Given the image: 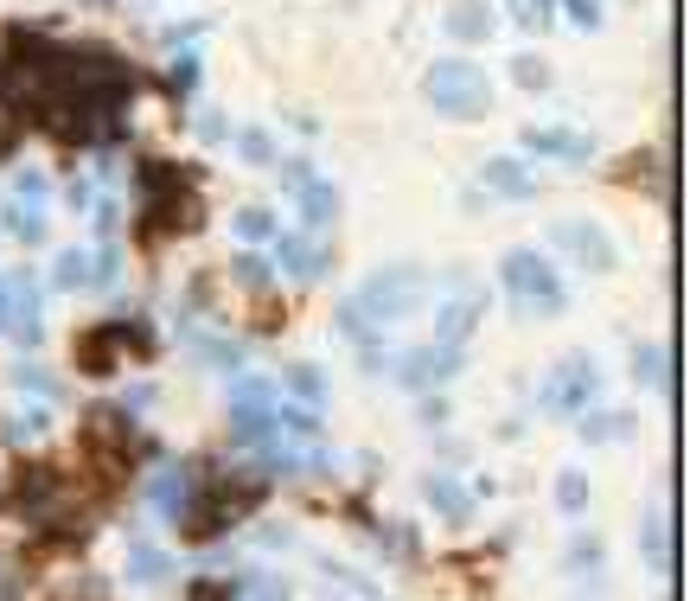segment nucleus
Segmentation results:
<instances>
[{"instance_id": "1", "label": "nucleus", "mask_w": 690, "mask_h": 601, "mask_svg": "<svg viewBox=\"0 0 690 601\" xmlns=\"http://www.w3.org/2000/svg\"><path fill=\"white\" fill-rule=\"evenodd\" d=\"M256 506H262V480H230V474H218L212 487H199L180 506V531L192 544H205V537H224L237 519H250Z\"/></svg>"}, {"instance_id": "2", "label": "nucleus", "mask_w": 690, "mask_h": 601, "mask_svg": "<svg viewBox=\"0 0 690 601\" xmlns=\"http://www.w3.org/2000/svg\"><path fill=\"white\" fill-rule=\"evenodd\" d=\"M429 103H436L441 115L479 122V115L493 110V83H486V71H479L473 58H441L436 71H429Z\"/></svg>"}, {"instance_id": "3", "label": "nucleus", "mask_w": 690, "mask_h": 601, "mask_svg": "<svg viewBox=\"0 0 690 601\" xmlns=\"http://www.w3.org/2000/svg\"><path fill=\"white\" fill-rule=\"evenodd\" d=\"M122 352H154V333L142 320H110V327H83L77 333V372L90 377H115L128 359Z\"/></svg>"}, {"instance_id": "4", "label": "nucleus", "mask_w": 690, "mask_h": 601, "mask_svg": "<svg viewBox=\"0 0 690 601\" xmlns=\"http://www.w3.org/2000/svg\"><path fill=\"white\" fill-rule=\"evenodd\" d=\"M422 288V269L416 263H391V269H377L371 282H364L359 295H352V320H364V327H384V320H397L403 314V300Z\"/></svg>"}, {"instance_id": "5", "label": "nucleus", "mask_w": 690, "mask_h": 601, "mask_svg": "<svg viewBox=\"0 0 690 601\" xmlns=\"http://www.w3.org/2000/svg\"><path fill=\"white\" fill-rule=\"evenodd\" d=\"M506 295L524 300L531 314H556V307H563V282H556V269H550L538 250H511L506 257Z\"/></svg>"}, {"instance_id": "6", "label": "nucleus", "mask_w": 690, "mask_h": 601, "mask_svg": "<svg viewBox=\"0 0 690 601\" xmlns=\"http://www.w3.org/2000/svg\"><path fill=\"white\" fill-rule=\"evenodd\" d=\"M595 404V365L569 352V359H556V372L544 377V410L550 416H581Z\"/></svg>"}, {"instance_id": "7", "label": "nucleus", "mask_w": 690, "mask_h": 601, "mask_svg": "<svg viewBox=\"0 0 690 601\" xmlns=\"http://www.w3.org/2000/svg\"><path fill=\"white\" fill-rule=\"evenodd\" d=\"M38 199H45V173H33V167H26V173L13 180V205L0 212V230H7L13 243H38V237H45V218H38Z\"/></svg>"}, {"instance_id": "8", "label": "nucleus", "mask_w": 690, "mask_h": 601, "mask_svg": "<svg viewBox=\"0 0 690 601\" xmlns=\"http://www.w3.org/2000/svg\"><path fill=\"white\" fill-rule=\"evenodd\" d=\"M550 237H556V250H569V257H576L581 269H595V275L620 263V257H614V237H608V230H595L588 218H569V225H556Z\"/></svg>"}, {"instance_id": "9", "label": "nucleus", "mask_w": 690, "mask_h": 601, "mask_svg": "<svg viewBox=\"0 0 690 601\" xmlns=\"http://www.w3.org/2000/svg\"><path fill=\"white\" fill-rule=\"evenodd\" d=\"M230 429H237L244 442H269V435H275V397L256 390V384H244V390L230 397Z\"/></svg>"}, {"instance_id": "10", "label": "nucleus", "mask_w": 690, "mask_h": 601, "mask_svg": "<svg viewBox=\"0 0 690 601\" xmlns=\"http://www.w3.org/2000/svg\"><path fill=\"white\" fill-rule=\"evenodd\" d=\"M289 186L301 192V218L307 225H332V212H339V192L314 173V167H289Z\"/></svg>"}, {"instance_id": "11", "label": "nucleus", "mask_w": 690, "mask_h": 601, "mask_svg": "<svg viewBox=\"0 0 690 601\" xmlns=\"http://www.w3.org/2000/svg\"><path fill=\"white\" fill-rule=\"evenodd\" d=\"M448 33L467 38V45H479V38L493 33V7H486V0H461V7L448 13Z\"/></svg>"}, {"instance_id": "12", "label": "nucleus", "mask_w": 690, "mask_h": 601, "mask_svg": "<svg viewBox=\"0 0 690 601\" xmlns=\"http://www.w3.org/2000/svg\"><path fill=\"white\" fill-rule=\"evenodd\" d=\"M531 148L563 154V160H588V135H576V128H531Z\"/></svg>"}, {"instance_id": "13", "label": "nucleus", "mask_w": 690, "mask_h": 601, "mask_svg": "<svg viewBox=\"0 0 690 601\" xmlns=\"http://www.w3.org/2000/svg\"><path fill=\"white\" fill-rule=\"evenodd\" d=\"M486 186H493V192H511V199H531V192H538V180H531L518 160H493V167H486Z\"/></svg>"}, {"instance_id": "14", "label": "nucleus", "mask_w": 690, "mask_h": 601, "mask_svg": "<svg viewBox=\"0 0 690 601\" xmlns=\"http://www.w3.org/2000/svg\"><path fill=\"white\" fill-rule=\"evenodd\" d=\"M282 263H289V275L294 282H314V275H320V250H314V243H289V250H282Z\"/></svg>"}, {"instance_id": "15", "label": "nucleus", "mask_w": 690, "mask_h": 601, "mask_svg": "<svg viewBox=\"0 0 690 601\" xmlns=\"http://www.w3.org/2000/svg\"><path fill=\"white\" fill-rule=\"evenodd\" d=\"M581 435H588V442H626V435H633V416H620V410L614 416H595Z\"/></svg>"}, {"instance_id": "16", "label": "nucleus", "mask_w": 690, "mask_h": 601, "mask_svg": "<svg viewBox=\"0 0 690 601\" xmlns=\"http://www.w3.org/2000/svg\"><path fill=\"white\" fill-rule=\"evenodd\" d=\"M429 499H436L441 512H454V519H467V512H473V499L454 487V480H429Z\"/></svg>"}, {"instance_id": "17", "label": "nucleus", "mask_w": 690, "mask_h": 601, "mask_svg": "<svg viewBox=\"0 0 690 601\" xmlns=\"http://www.w3.org/2000/svg\"><path fill=\"white\" fill-rule=\"evenodd\" d=\"M556 506H563V512H581V506H588V480H581V474H563V480H556Z\"/></svg>"}, {"instance_id": "18", "label": "nucleus", "mask_w": 690, "mask_h": 601, "mask_svg": "<svg viewBox=\"0 0 690 601\" xmlns=\"http://www.w3.org/2000/svg\"><path fill=\"white\" fill-rule=\"evenodd\" d=\"M237 230H244V237H256V243H262V237H275V218H269L262 205H250V212H237Z\"/></svg>"}, {"instance_id": "19", "label": "nucleus", "mask_w": 690, "mask_h": 601, "mask_svg": "<svg viewBox=\"0 0 690 601\" xmlns=\"http://www.w3.org/2000/svg\"><path fill=\"white\" fill-rule=\"evenodd\" d=\"M52 282H58V288H77V282H83V257H77V250H65V257H58V269H52Z\"/></svg>"}, {"instance_id": "20", "label": "nucleus", "mask_w": 690, "mask_h": 601, "mask_svg": "<svg viewBox=\"0 0 690 601\" xmlns=\"http://www.w3.org/2000/svg\"><path fill=\"white\" fill-rule=\"evenodd\" d=\"M511 13H518L531 33H538V26H550V0H511Z\"/></svg>"}, {"instance_id": "21", "label": "nucleus", "mask_w": 690, "mask_h": 601, "mask_svg": "<svg viewBox=\"0 0 690 601\" xmlns=\"http://www.w3.org/2000/svg\"><path fill=\"white\" fill-rule=\"evenodd\" d=\"M135 576H142V582H160V576H167V557H160V551H135Z\"/></svg>"}, {"instance_id": "22", "label": "nucleus", "mask_w": 690, "mask_h": 601, "mask_svg": "<svg viewBox=\"0 0 690 601\" xmlns=\"http://www.w3.org/2000/svg\"><path fill=\"white\" fill-rule=\"evenodd\" d=\"M294 390L320 404V397H327V377H320V372H307V365H294Z\"/></svg>"}, {"instance_id": "23", "label": "nucleus", "mask_w": 690, "mask_h": 601, "mask_svg": "<svg viewBox=\"0 0 690 601\" xmlns=\"http://www.w3.org/2000/svg\"><path fill=\"white\" fill-rule=\"evenodd\" d=\"M646 564L665 569V537H658V512H646Z\"/></svg>"}, {"instance_id": "24", "label": "nucleus", "mask_w": 690, "mask_h": 601, "mask_svg": "<svg viewBox=\"0 0 690 601\" xmlns=\"http://www.w3.org/2000/svg\"><path fill=\"white\" fill-rule=\"evenodd\" d=\"M237 282L262 288V282H269V263H262V257H237Z\"/></svg>"}, {"instance_id": "25", "label": "nucleus", "mask_w": 690, "mask_h": 601, "mask_svg": "<svg viewBox=\"0 0 690 601\" xmlns=\"http://www.w3.org/2000/svg\"><path fill=\"white\" fill-rule=\"evenodd\" d=\"M563 7H569L576 26H601V0H563Z\"/></svg>"}, {"instance_id": "26", "label": "nucleus", "mask_w": 690, "mask_h": 601, "mask_svg": "<svg viewBox=\"0 0 690 601\" xmlns=\"http://www.w3.org/2000/svg\"><path fill=\"white\" fill-rule=\"evenodd\" d=\"M544 65H538V58H518V83H531V90H544Z\"/></svg>"}, {"instance_id": "27", "label": "nucleus", "mask_w": 690, "mask_h": 601, "mask_svg": "<svg viewBox=\"0 0 690 601\" xmlns=\"http://www.w3.org/2000/svg\"><path fill=\"white\" fill-rule=\"evenodd\" d=\"M244 154H250V160H269V135H244Z\"/></svg>"}]
</instances>
